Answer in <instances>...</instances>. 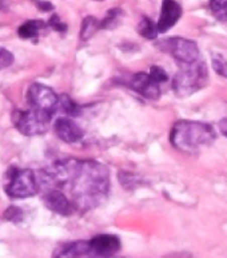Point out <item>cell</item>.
<instances>
[{"mask_svg": "<svg viewBox=\"0 0 227 258\" xmlns=\"http://www.w3.org/2000/svg\"><path fill=\"white\" fill-rule=\"evenodd\" d=\"M208 81L206 63L199 59L191 64L179 66L178 73L173 78V90L178 97H190L203 89Z\"/></svg>", "mask_w": 227, "mask_h": 258, "instance_id": "obj_3", "label": "cell"}, {"mask_svg": "<svg viewBox=\"0 0 227 258\" xmlns=\"http://www.w3.org/2000/svg\"><path fill=\"white\" fill-rule=\"evenodd\" d=\"M212 67L219 75L224 77L227 73V60L222 55H214L212 56Z\"/></svg>", "mask_w": 227, "mask_h": 258, "instance_id": "obj_21", "label": "cell"}, {"mask_svg": "<svg viewBox=\"0 0 227 258\" xmlns=\"http://www.w3.org/2000/svg\"><path fill=\"white\" fill-rule=\"evenodd\" d=\"M39 191L59 189L68 196L77 212L99 206L110 191V173L97 161L67 158L54 162L36 174Z\"/></svg>", "mask_w": 227, "mask_h": 258, "instance_id": "obj_1", "label": "cell"}, {"mask_svg": "<svg viewBox=\"0 0 227 258\" xmlns=\"http://www.w3.org/2000/svg\"><path fill=\"white\" fill-rule=\"evenodd\" d=\"M138 32L142 35L143 38L148 39V40L155 39L159 34L157 23H154V22H153L150 18H147V16H143L142 19H140V22H139Z\"/></svg>", "mask_w": 227, "mask_h": 258, "instance_id": "obj_16", "label": "cell"}, {"mask_svg": "<svg viewBox=\"0 0 227 258\" xmlns=\"http://www.w3.org/2000/svg\"><path fill=\"white\" fill-rule=\"evenodd\" d=\"M224 78H227V73H226V75H224Z\"/></svg>", "mask_w": 227, "mask_h": 258, "instance_id": "obj_29", "label": "cell"}, {"mask_svg": "<svg viewBox=\"0 0 227 258\" xmlns=\"http://www.w3.org/2000/svg\"><path fill=\"white\" fill-rule=\"evenodd\" d=\"M4 190L11 198H28L39 191L36 173L30 169L10 167L6 171Z\"/></svg>", "mask_w": 227, "mask_h": 258, "instance_id": "obj_4", "label": "cell"}, {"mask_svg": "<svg viewBox=\"0 0 227 258\" xmlns=\"http://www.w3.org/2000/svg\"><path fill=\"white\" fill-rule=\"evenodd\" d=\"M131 90L142 95L146 99L157 100L161 97V85L151 77L150 73H136L126 82Z\"/></svg>", "mask_w": 227, "mask_h": 258, "instance_id": "obj_8", "label": "cell"}, {"mask_svg": "<svg viewBox=\"0 0 227 258\" xmlns=\"http://www.w3.org/2000/svg\"><path fill=\"white\" fill-rule=\"evenodd\" d=\"M4 217H6L8 221L14 222V224H18V222H22V220H23V212H22V209L18 208V206H10V208L6 210V213H4Z\"/></svg>", "mask_w": 227, "mask_h": 258, "instance_id": "obj_20", "label": "cell"}, {"mask_svg": "<svg viewBox=\"0 0 227 258\" xmlns=\"http://www.w3.org/2000/svg\"><path fill=\"white\" fill-rule=\"evenodd\" d=\"M182 16V7L177 0H163L159 19L157 22L159 34H165L178 23Z\"/></svg>", "mask_w": 227, "mask_h": 258, "instance_id": "obj_11", "label": "cell"}, {"mask_svg": "<svg viewBox=\"0 0 227 258\" xmlns=\"http://www.w3.org/2000/svg\"><path fill=\"white\" fill-rule=\"evenodd\" d=\"M122 16H123V11L120 8H111L110 11H107L103 19L100 20V28H103V30L115 28L120 23Z\"/></svg>", "mask_w": 227, "mask_h": 258, "instance_id": "obj_17", "label": "cell"}, {"mask_svg": "<svg viewBox=\"0 0 227 258\" xmlns=\"http://www.w3.org/2000/svg\"><path fill=\"white\" fill-rule=\"evenodd\" d=\"M90 250L95 258H112L120 250V239L114 234H99L90 239Z\"/></svg>", "mask_w": 227, "mask_h": 258, "instance_id": "obj_9", "label": "cell"}, {"mask_svg": "<svg viewBox=\"0 0 227 258\" xmlns=\"http://www.w3.org/2000/svg\"><path fill=\"white\" fill-rule=\"evenodd\" d=\"M48 27H51L52 30H55V31H58V32L67 31V24L63 23L58 15L51 16L50 22H48Z\"/></svg>", "mask_w": 227, "mask_h": 258, "instance_id": "obj_24", "label": "cell"}, {"mask_svg": "<svg viewBox=\"0 0 227 258\" xmlns=\"http://www.w3.org/2000/svg\"><path fill=\"white\" fill-rule=\"evenodd\" d=\"M35 2L38 4V7L40 10H43V11H50V10H52V4L48 3V2H43V0H35Z\"/></svg>", "mask_w": 227, "mask_h": 258, "instance_id": "obj_26", "label": "cell"}, {"mask_svg": "<svg viewBox=\"0 0 227 258\" xmlns=\"http://www.w3.org/2000/svg\"><path fill=\"white\" fill-rule=\"evenodd\" d=\"M100 28V22L94 16H87L82 22L81 28V39L82 40H89L97 34Z\"/></svg>", "mask_w": 227, "mask_h": 258, "instance_id": "obj_15", "label": "cell"}, {"mask_svg": "<svg viewBox=\"0 0 227 258\" xmlns=\"http://www.w3.org/2000/svg\"><path fill=\"white\" fill-rule=\"evenodd\" d=\"M161 51L173 56L179 66L191 64L200 59L198 44L190 39L169 38L158 43Z\"/></svg>", "mask_w": 227, "mask_h": 258, "instance_id": "obj_6", "label": "cell"}, {"mask_svg": "<svg viewBox=\"0 0 227 258\" xmlns=\"http://www.w3.org/2000/svg\"><path fill=\"white\" fill-rule=\"evenodd\" d=\"M27 102L30 107H34L40 111H46L54 115L58 111L59 97L52 89L42 83H32L28 87Z\"/></svg>", "mask_w": 227, "mask_h": 258, "instance_id": "obj_7", "label": "cell"}, {"mask_svg": "<svg viewBox=\"0 0 227 258\" xmlns=\"http://www.w3.org/2000/svg\"><path fill=\"white\" fill-rule=\"evenodd\" d=\"M219 128H220V131H222V134H223L224 137L227 138V118H224V119L220 120Z\"/></svg>", "mask_w": 227, "mask_h": 258, "instance_id": "obj_27", "label": "cell"}, {"mask_svg": "<svg viewBox=\"0 0 227 258\" xmlns=\"http://www.w3.org/2000/svg\"><path fill=\"white\" fill-rule=\"evenodd\" d=\"M52 116L54 115L46 111L28 107L27 110H15L12 112V122L20 134L26 137H36L47 133Z\"/></svg>", "mask_w": 227, "mask_h": 258, "instance_id": "obj_5", "label": "cell"}, {"mask_svg": "<svg viewBox=\"0 0 227 258\" xmlns=\"http://www.w3.org/2000/svg\"><path fill=\"white\" fill-rule=\"evenodd\" d=\"M91 257L89 241L63 243L55 249L52 258H87Z\"/></svg>", "mask_w": 227, "mask_h": 258, "instance_id": "obj_13", "label": "cell"}, {"mask_svg": "<svg viewBox=\"0 0 227 258\" xmlns=\"http://www.w3.org/2000/svg\"><path fill=\"white\" fill-rule=\"evenodd\" d=\"M54 131L56 137L65 143H78L83 139V130L69 116H60L55 120Z\"/></svg>", "mask_w": 227, "mask_h": 258, "instance_id": "obj_12", "label": "cell"}, {"mask_svg": "<svg viewBox=\"0 0 227 258\" xmlns=\"http://www.w3.org/2000/svg\"><path fill=\"white\" fill-rule=\"evenodd\" d=\"M58 110L63 111L65 114L64 116H77L81 114V107L73 102L68 95L63 94L62 97H59V107Z\"/></svg>", "mask_w": 227, "mask_h": 258, "instance_id": "obj_18", "label": "cell"}, {"mask_svg": "<svg viewBox=\"0 0 227 258\" xmlns=\"http://www.w3.org/2000/svg\"><path fill=\"white\" fill-rule=\"evenodd\" d=\"M43 202L46 205L47 209H50L51 212L56 213L59 216H71L77 212L73 208L72 202L68 198V196L63 193L59 189H50L42 191Z\"/></svg>", "mask_w": 227, "mask_h": 258, "instance_id": "obj_10", "label": "cell"}, {"mask_svg": "<svg viewBox=\"0 0 227 258\" xmlns=\"http://www.w3.org/2000/svg\"><path fill=\"white\" fill-rule=\"evenodd\" d=\"M215 139V130L210 124L198 120H178L170 133L171 145L177 150L189 154L208 147Z\"/></svg>", "mask_w": 227, "mask_h": 258, "instance_id": "obj_2", "label": "cell"}, {"mask_svg": "<svg viewBox=\"0 0 227 258\" xmlns=\"http://www.w3.org/2000/svg\"><path fill=\"white\" fill-rule=\"evenodd\" d=\"M14 63V55L7 48L0 47V70L8 69Z\"/></svg>", "mask_w": 227, "mask_h": 258, "instance_id": "obj_22", "label": "cell"}, {"mask_svg": "<svg viewBox=\"0 0 227 258\" xmlns=\"http://www.w3.org/2000/svg\"><path fill=\"white\" fill-rule=\"evenodd\" d=\"M120 182H122V185H126V182H128V185L126 189H134L135 185H136V183H139L138 179H134V175L130 173L120 174Z\"/></svg>", "mask_w": 227, "mask_h": 258, "instance_id": "obj_25", "label": "cell"}, {"mask_svg": "<svg viewBox=\"0 0 227 258\" xmlns=\"http://www.w3.org/2000/svg\"><path fill=\"white\" fill-rule=\"evenodd\" d=\"M150 75L154 78L155 81L158 82L159 85H162V83L169 81V75H167V73H166L162 67H159V66H153V67H151Z\"/></svg>", "mask_w": 227, "mask_h": 258, "instance_id": "obj_23", "label": "cell"}, {"mask_svg": "<svg viewBox=\"0 0 227 258\" xmlns=\"http://www.w3.org/2000/svg\"><path fill=\"white\" fill-rule=\"evenodd\" d=\"M112 258H115V257H112Z\"/></svg>", "mask_w": 227, "mask_h": 258, "instance_id": "obj_30", "label": "cell"}, {"mask_svg": "<svg viewBox=\"0 0 227 258\" xmlns=\"http://www.w3.org/2000/svg\"><path fill=\"white\" fill-rule=\"evenodd\" d=\"M97 2H103V0H97Z\"/></svg>", "mask_w": 227, "mask_h": 258, "instance_id": "obj_28", "label": "cell"}, {"mask_svg": "<svg viewBox=\"0 0 227 258\" xmlns=\"http://www.w3.org/2000/svg\"><path fill=\"white\" fill-rule=\"evenodd\" d=\"M208 6L216 19L227 23V0H210Z\"/></svg>", "mask_w": 227, "mask_h": 258, "instance_id": "obj_19", "label": "cell"}, {"mask_svg": "<svg viewBox=\"0 0 227 258\" xmlns=\"http://www.w3.org/2000/svg\"><path fill=\"white\" fill-rule=\"evenodd\" d=\"M47 26H48V23H44L43 20H27L18 28V35L22 39H35L40 36L42 32H44Z\"/></svg>", "mask_w": 227, "mask_h": 258, "instance_id": "obj_14", "label": "cell"}]
</instances>
